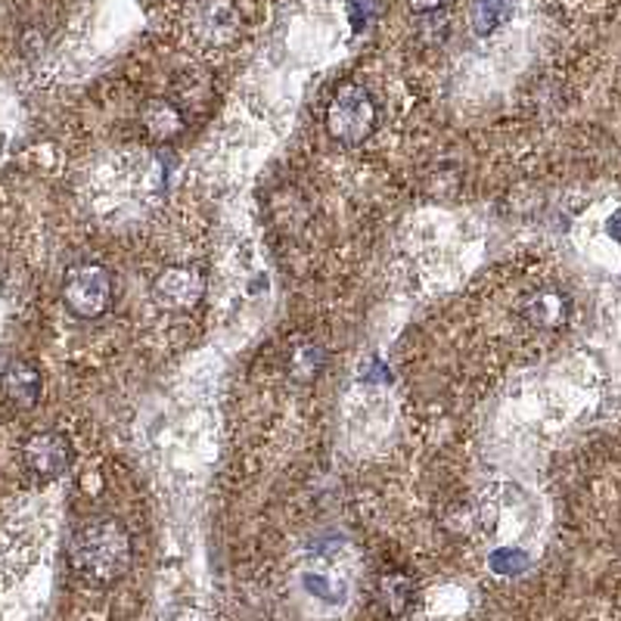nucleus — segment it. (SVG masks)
Listing matches in <instances>:
<instances>
[{
  "mask_svg": "<svg viewBox=\"0 0 621 621\" xmlns=\"http://www.w3.org/2000/svg\"><path fill=\"white\" fill-rule=\"evenodd\" d=\"M131 535L113 516H99V519L84 523L69 540L72 569L94 588H109L115 581H122L131 569Z\"/></svg>",
  "mask_w": 621,
  "mask_h": 621,
  "instance_id": "1",
  "label": "nucleus"
},
{
  "mask_svg": "<svg viewBox=\"0 0 621 621\" xmlns=\"http://www.w3.org/2000/svg\"><path fill=\"white\" fill-rule=\"evenodd\" d=\"M377 128V103L367 87L343 84L327 106V134L343 147H360Z\"/></svg>",
  "mask_w": 621,
  "mask_h": 621,
  "instance_id": "2",
  "label": "nucleus"
},
{
  "mask_svg": "<svg viewBox=\"0 0 621 621\" xmlns=\"http://www.w3.org/2000/svg\"><path fill=\"white\" fill-rule=\"evenodd\" d=\"M115 283L113 274L97 262L72 264L63 277V302L82 320H97L113 308Z\"/></svg>",
  "mask_w": 621,
  "mask_h": 621,
  "instance_id": "3",
  "label": "nucleus"
},
{
  "mask_svg": "<svg viewBox=\"0 0 621 621\" xmlns=\"http://www.w3.org/2000/svg\"><path fill=\"white\" fill-rule=\"evenodd\" d=\"M152 295L168 310H193L206 298V277L190 264H175L156 277Z\"/></svg>",
  "mask_w": 621,
  "mask_h": 621,
  "instance_id": "4",
  "label": "nucleus"
},
{
  "mask_svg": "<svg viewBox=\"0 0 621 621\" xmlns=\"http://www.w3.org/2000/svg\"><path fill=\"white\" fill-rule=\"evenodd\" d=\"M193 32L209 48H230L243 34V17L230 0H202L193 13Z\"/></svg>",
  "mask_w": 621,
  "mask_h": 621,
  "instance_id": "5",
  "label": "nucleus"
},
{
  "mask_svg": "<svg viewBox=\"0 0 621 621\" xmlns=\"http://www.w3.org/2000/svg\"><path fill=\"white\" fill-rule=\"evenodd\" d=\"M22 460L41 478H60L72 466V442L60 432H38L22 448Z\"/></svg>",
  "mask_w": 621,
  "mask_h": 621,
  "instance_id": "6",
  "label": "nucleus"
},
{
  "mask_svg": "<svg viewBox=\"0 0 621 621\" xmlns=\"http://www.w3.org/2000/svg\"><path fill=\"white\" fill-rule=\"evenodd\" d=\"M41 389H44L41 370L34 364H29V360H10L3 367V392H7V401L13 408H34L41 401Z\"/></svg>",
  "mask_w": 621,
  "mask_h": 621,
  "instance_id": "7",
  "label": "nucleus"
},
{
  "mask_svg": "<svg viewBox=\"0 0 621 621\" xmlns=\"http://www.w3.org/2000/svg\"><path fill=\"white\" fill-rule=\"evenodd\" d=\"M140 125H144V134H147L152 144H168V140H175V137L183 134L187 118H183V113H180V106L175 99L156 97L144 106Z\"/></svg>",
  "mask_w": 621,
  "mask_h": 621,
  "instance_id": "8",
  "label": "nucleus"
},
{
  "mask_svg": "<svg viewBox=\"0 0 621 621\" xmlns=\"http://www.w3.org/2000/svg\"><path fill=\"white\" fill-rule=\"evenodd\" d=\"M569 314H572V302L556 290H538L525 302V317H528L531 327L538 329L566 327Z\"/></svg>",
  "mask_w": 621,
  "mask_h": 621,
  "instance_id": "9",
  "label": "nucleus"
},
{
  "mask_svg": "<svg viewBox=\"0 0 621 621\" xmlns=\"http://www.w3.org/2000/svg\"><path fill=\"white\" fill-rule=\"evenodd\" d=\"M379 597H382V606H386L392 615H404L410 606H413L417 585H413V578L404 572H386L379 578Z\"/></svg>",
  "mask_w": 621,
  "mask_h": 621,
  "instance_id": "10",
  "label": "nucleus"
},
{
  "mask_svg": "<svg viewBox=\"0 0 621 621\" xmlns=\"http://www.w3.org/2000/svg\"><path fill=\"white\" fill-rule=\"evenodd\" d=\"M509 13H513L509 0H473L470 3V29L478 38H488L507 22Z\"/></svg>",
  "mask_w": 621,
  "mask_h": 621,
  "instance_id": "11",
  "label": "nucleus"
},
{
  "mask_svg": "<svg viewBox=\"0 0 621 621\" xmlns=\"http://www.w3.org/2000/svg\"><path fill=\"white\" fill-rule=\"evenodd\" d=\"M327 364V351L317 343H295L290 351V377L295 382H314L324 373Z\"/></svg>",
  "mask_w": 621,
  "mask_h": 621,
  "instance_id": "12",
  "label": "nucleus"
},
{
  "mask_svg": "<svg viewBox=\"0 0 621 621\" xmlns=\"http://www.w3.org/2000/svg\"><path fill=\"white\" fill-rule=\"evenodd\" d=\"M488 566L494 575H504V578H519V575L528 572L531 559L525 550H516V547H501L488 556Z\"/></svg>",
  "mask_w": 621,
  "mask_h": 621,
  "instance_id": "13",
  "label": "nucleus"
},
{
  "mask_svg": "<svg viewBox=\"0 0 621 621\" xmlns=\"http://www.w3.org/2000/svg\"><path fill=\"white\" fill-rule=\"evenodd\" d=\"M348 13H351V22H355V29H364L367 25V19L373 17V3L370 0H348Z\"/></svg>",
  "mask_w": 621,
  "mask_h": 621,
  "instance_id": "14",
  "label": "nucleus"
},
{
  "mask_svg": "<svg viewBox=\"0 0 621 621\" xmlns=\"http://www.w3.org/2000/svg\"><path fill=\"white\" fill-rule=\"evenodd\" d=\"M444 3H448V0H410L413 13H420V17H429V13H442Z\"/></svg>",
  "mask_w": 621,
  "mask_h": 621,
  "instance_id": "15",
  "label": "nucleus"
},
{
  "mask_svg": "<svg viewBox=\"0 0 621 621\" xmlns=\"http://www.w3.org/2000/svg\"><path fill=\"white\" fill-rule=\"evenodd\" d=\"M606 230H609V236H612V240H619L621 243V209L612 214L609 221H606Z\"/></svg>",
  "mask_w": 621,
  "mask_h": 621,
  "instance_id": "16",
  "label": "nucleus"
}]
</instances>
